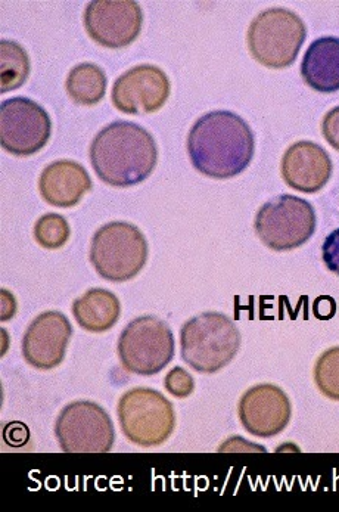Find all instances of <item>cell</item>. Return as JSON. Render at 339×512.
<instances>
[{
    "label": "cell",
    "instance_id": "8",
    "mask_svg": "<svg viewBox=\"0 0 339 512\" xmlns=\"http://www.w3.org/2000/svg\"><path fill=\"white\" fill-rule=\"evenodd\" d=\"M254 229L263 244L272 250H294L313 237L316 211L303 198L281 195L261 206Z\"/></svg>",
    "mask_w": 339,
    "mask_h": 512
},
{
    "label": "cell",
    "instance_id": "5",
    "mask_svg": "<svg viewBox=\"0 0 339 512\" xmlns=\"http://www.w3.org/2000/svg\"><path fill=\"white\" fill-rule=\"evenodd\" d=\"M307 37L304 21L285 8L264 9L248 29V48L264 67L288 68L297 60Z\"/></svg>",
    "mask_w": 339,
    "mask_h": 512
},
{
    "label": "cell",
    "instance_id": "21",
    "mask_svg": "<svg viewBox=\"0 0 339 512\" xmlns=\"http://www.w3.org/2000/svg\"><path fill=\"white\" fill-rule=\"evenodd\" d=\"M34 240L40 247L58 250L70 240V225L61 214H45L34 226Z\"/></svg>",
    "mask_w": 339,
    "mask_h": 512
},
{
    "label": "cell",
    "instance_id": "25",
    "mask_svg": "<svg viewBox=\"0 0 339 512\" xmlns=\"http://www.w3.org/2000/svg\"><path fill=\"white\" fill-rule=\"evenodd\" d=\"M322 133L332 148L339 151V107L332 108L322 120Z\"/></svg>",
    "mask_w": 339,
    "mask_h": 512
},
{
    "label": "cell",
    "instance_id": "4",
    "mask_svg": "<svg viewBox=\"0 0 339 512\" xmlns=\"http://www.w3.org/2000/svg\"><path fill=\"white\" fill-rule=\"evenodd\" d=\"M148 253V241L138 226L110 222L93 235L90 262L105 281L126 282L145 268Z\"/></svg>",
    "mask_w": 339,
    "mask_h": 512
},
{
    "label": "cell",
    "instance_id": "12",
    "mask_svg": "<svg viewBox=\"0 0 339 512\" xmlns=\"http://www.w3.org/2000/svg\"><path fill=\"white\" fill-rule=\"evenodd\" d=\"M170 91L169 77L161 68L151 64L136 65L115 80L111 101L121 113L148 116L164 107Z\"/></svg>",
    "mask_w": 339,
    "mask_h": 512
},
{
    "label": "cell",
    "instance_id": "3",
    "mask_svg": "<svg viewBox=\"0 0 339 512\" xmlns=\"http://www.w3.org/2000/svg\"><path fill=\"white\" fill-rule=\"evenodd\" d=\"M241 332L223 313L205 312L189 319L180 331L183 361L201 374H214L238 355Z\"/></svg>",
    "mask_w": 339,
    "mask_h": 512
},
{
    "label": "cell",
    "instance_id": "10",
    "mask_svg": "<svg viewBox=\"0 0 339 512\" xmlns=\"http://www.w3.org/2000/svg\"><path fill=\"white\" fill-rule=\"evenodd\" d=\"M51 133V117L37 102L17 96L0 105V142L9 154L17 157L36 154L46 147Z\"/></svg>",
    "mask_w": 339,
    "mask_h": 512
},
{
    "label": "cell",
    "instance_id": "9",
    "mask_svg": "<svg viewBox=\"0 0 339 512\" xmlns=\"http://www.w3.org/2000/svg\"><path fill=\"white\" fill-rule=\"evenodd\" d=\"M55 436L67 453H107L115 442L110 415L89 400L73 402L62 409L55 422Z\"/></svg>",
    "mask_w": 339,
    "mask_h": 512
},
{
    "label": "cell",
    "instance_id": "6",
    "mask_svg": "<svg viewBox=\"0 0 339 512\" xmlns=\"http://www.w3.org/2000/svg\"><path fill=\"white\" fill-rule=\"evenodd\" d=\"M117 411L124 436L142 448L163 445L176 427L173 405L157 390H129L121 396Z\"/></svg>",
    "mask_w": 339,
    "mask_h": 512
},
{
    "label": "cell",
    "instance_id": "19",
    "mask_svg": "<svg viewBox=\"0 0 339 512\" xmlns=\"http://www.w3.org/2000/svg\"><path fill=\"white\" fill-rule=\"evenodd\" d=\"M108 80L104 70L92 62L76 65L68 74L65 89L71 101L77 105L99 104L107 92Z\"/></svg>",
    "mask_w": 339,
    "mask_h": 512
},
{
    "label": "cell",
    "instance_id": "22",
    "mask_svg": "<svg viewBox=\"0 0 339 512\" xmlns=\"http://www.w3.org/2000/svg\"><path fill=\"white\" fill-rule=\"evenodd\" d=\"M314 381L328 399L339 402V346L322 353L314 366Z\"/></svg>",
    "mask_w": 339,
    "mask_h": 512
},
{
    "label": "cell",
    "instance_id": "16",
    "mask_svg": "<svg viewBox=\"0 0 339 512\" xmlns=\"http://www.w3.org/2000/svg\"><path fill=\"white\" fill-rule=\"evenodd\" d=\"M90 189L92 179L85 167L76 161H55L43 170L39 179V191L43 200L61 209L77 206Z\"/></svg>",
    "mask_w": 339,
    "mask_h": 512
},
{
    "label": "cell",
    "instance_id": "23",
    "mask_svg": "<svg viewBox=\"0 0 339 512\" xmlns=\"http://www.w3.org/2000/svg\"><path fill=\"white\" fill-rule=\"evenodd\" d=\"M164 386H166L167 392L171 396L177 397V399H186V397L191 396L192 392H194L195 381L189 372L177 366V368L171 369L169 374H167Z\"/></svg>",
    "mask_w": 339,
    "mask_h": 512
},
{
    "label": "cell",
    "instance_id": "20",
    "mask_svg": "<svg viewBox=\"0 0 339 512\" xmlns=\"http://www.w3.org/2000/svg\"><path fill=\"white\" fill-rule=\"evenodd\" d=\"M2 55V93L15 91L27 82L30 76V58L26 49L12 40H2L0 43Z\"/></svg>",
    "mask_w": 339,
    "mask_h": 512
},
{
    "label": "cell",
    "instance_id": "13",
    "mask_svg": "<svg viewBox=\"0 0 339 512\" xmlns=\"http://www.w3.org/2000/svg\"><path fill=\"white\" fill-rule=\"evenodd\" d=\"M242 427L257 437L281 434L291 421L292 408L288 396L279 387L261 384L251 387L239 400Z\"/></svg>",
    "mask_w": 339,
    "mask_h": 512
},
{
    "label": "cell",
    "instance_id": "24",
    "mask_svg": "<svg viewBox=\"0 0 339 512\" xmlns=\"http://www.w3.org/2000/svg\"><path fill=\"white\" fill-rule=\"evenodd\" d=\"M322 257L326 268L339 276V229L326 237L322 245Z\"/></svg>",
    "mask_w": 339,
    "mask_h": 512
},
{
    "label": "cell",
    "instance_id": "2",
    "mask_svg": "<svg viewBox=\"0 0 339 512\" xmlns=\"http://www.w3.org/2000/svg\"><path fill=\"white\" fill-rule=\"evenodd\" d=\"M89 158L102 182L127 188L146 181L154 172L158 161L157 142L145 127L118 120L95 136Z\"/></svg>",
    "mask_w": 339,
    "mask_h": 512
},
{
    "label": "cell",
    "instance_id": "26",
    "mask_svg": "<svg viewBox=\"0 0 339 512\" xmlns=\"http://www.w3.org/2000/svg\"><path fill=\"white\" fill-rule=\"evenodd\" d=\"M27 430H29V428H27L24 424H20V422H14V424L6 425V443H11V445H14L15 448H18V446L26 445V443L29 442L30 434H21L20 436V433H24V431Z\"/></svg>",
    "mask_w": 339,
    "mask_h": 512
},
{
    "label": "cell",
    "instance_id": "7",
    "mask_svg": "<svg viewBox=\"0 0 339 512\" xmlns=\"http://www.w3.org/2000/svg\"><path fill=\"white\" fill-rule=\"evenodd\" d=\"M117 352L127 372L151 377L173 361L174 335L163 319L139 316L121 332Z\"/></svg>",
    "mask_w": 339,
    "mask_h": 512
},
{
    "label": "cell",
    "instance_id": "14",
    "mask_svg": "<svg viewBox=\"0 0 339 512\" xmlns=\"http://www.w3.org/2000/svg\"><path fill=\"white\" fill-rule=\"evenodd\" d=\"M73 335L70 321L61 312L49 310L37 316L23 338V356L33 368L48 369L61 365Z\"/></svg>",
    "mask_w": 339,
    "mask_h": 512
},
{
    "label": "cell",
    "instance_id": "1",
    "mask_svg": "<svg viewBox=\"0 0 339 512\" xmlns=\"http://www.w3.org/2000/svg\"><path fill=\"white\" fill-rule=\"evenodd\" d=\"M255 139L250 124L230 111H211L195 121L188 136L192 166L201 175L230 179L253 160Z\"/></svg>",
    "mask_w": 339,
    "mask_h": 512
},
{
    "label": "cell",
    "instance_id": "11",
    "mask_svg": "<svg viewBox=\"0 0 339 512\" xmlns=\"http://www.w3.org/2000/svg\"><path fill=\"white\" fill-rule=\"evenodd\" d=\"M83 21L90 39L105 48L120 49L138 39L143 14L135 0H95L87 3Z\"/></svg>",
    "mask_w": 339,
    "mask_h": 512
},
{
    "label": "cell",
    "instance_id": "15",
    "mask_svg": "<svg viewBox=\"0 0 339 512\" xmlns=\"http://www.w3.org/2000/svg\"><path fill=\"white\" fill-rule=\"evenodd\" d=\"M332 169L328 152L314 142H297L283 154V181L304 194L319 192L331 179Z\"/></svg>",
    "mask_w": 339,
    "mask_h": 512
},
{
    "label": "cell",
    "instance_id": "18",
    "mask_svg": "<svg viewBox=\"0 0 339 512\" xmlns=\"http://www.w3.org/2000/svg\"><path fill=\"white\" fill-rule=\"evenodd\" d=\"M121 304L115 294L102 288H93L73 303L77 324L89 332L111 330L120 318Z\"/></svg>",
    "mask_w": 339,
    "mask_h": 512
},
{
    "label": "cell",
    "instance_id": "17",
    "mask_svg": "<svg viewBox=\"0 0 339 512\" xmlns=\"http://www.w3.org/2000/svg\"><path fill=\"white\" fill-rule=\"evenodd\" d=\"M301 76L316 92L339 91V37H320L311 43L301 62Z\"/></svg>",
    "mask_w": 339,
    "mask_h": 512
}]
</instances>
